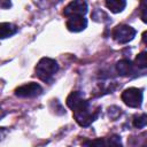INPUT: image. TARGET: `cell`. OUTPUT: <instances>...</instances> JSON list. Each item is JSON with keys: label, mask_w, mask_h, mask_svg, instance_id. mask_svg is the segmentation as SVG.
Here are the masks:
<instances>
[{"label": "cell", "mask_w": 147, "mask_h": 147, "mask_svg": "<svg viewBox=\"0 0 147 147\" xmlns=\"http://www.w3.org/2000/svg\"><path fill=\"white\" fill-rule=\"evenodd\" d=\"M42 93V87L34 82L26 83L24 85L18 86L15 90V95L18 98H34Z\"/></svg>", "instance_id": "5"}, {"label": "cell", "mask_w": 147, "mask_h": 147, "mask_svg": "<svg viewBox=\"0 0 147 147\" xmlns=\"http://www.w3.org/2000/svg\"><path fill=\"white\" fill-rule=\"evenodd\" d=\"M106 7L111 11V13H121L124 10V8L126 7V1L124 0H108L106 1Z\"/></svg>", "instance_id": "11"}, {"label": "cell", "mask_w": 147, "mask_h": 147, "mask_svg": "<svg viewBox=\"0 0 147 147\" xmlns=\"http://www.w3.org/2000/svg\"><path fill=\"white\" fill-rule=\"evenodd\" d=\"M87 2L83 1V0H75V1H70L63 9V15L65 17H70V16H76V15H82L84 16L87 13Z\"/></svg>", "instance_id": "6"}, {"label": "cell", "mask_w": 147, "mask_h": 147, "mask_svg": "<svg viewBox=\"0 0 147 147\" xmlns=\"http://www.w3.org/2000/svg\"><path fill=\"white\" fill-rule=\"evenodd\" d=\"M17 30L18 28L13 23H8V22L0 23V39H5L14 36L17 32Z\"/></svg>", "instance_id": "10"}, {"label": "cell", "mask_w": 147, "mask_h": 147, "mask_svg": "<svg viewBox=\"0 0 147 147\" xmlns=\"http://www.w3.org/2000/svg\"><path fill=\"white\" fill-rule=\"evenodd\" d=\"M122 101L131 108H139L144 100V92L141 88L129 87L122 92Z\"/></svg>", "instance_id": "3"}, {"label": "cell", "mask_w": 147, "mask_h": 147, "mask_svg": "<svg viewBox=\"0 0 147 147\" xmlns=\"http://www.w3.org/2000/svg\"><path fill=\"white\" fill-rule=\"evenodd\" d=\"M57 70H59L57 62L51 57L40 59L34 68L36 76L42 82H49L53 78V76L57 72Z\"/></svg>", "instance_id": "1"}, {"label": "cell", "mask_w": 147, "mask_h": 147, "mask_svg": "<svg viewBox=\"0 0 147 147\" xmlns=\"http://www.w3.org/2000/svg\"><path fill=\"white\" fill-rule=\"evenodd\" d=\"M105 147H123L121 137L117 134H113V136L108 137L105 140Z\"/></svg>", "instance_id": "12"}, {"label": "cell", "mask_w": 147, "mask_h": 147, "mask_svg": "<svg viewBox=\"0 0 147 147\" xmlns=\"http://www.w3.org/2000/svg\"><path fill=\"white\" fill-rule=\"evenodd\" d=\"M72 113H74V117H75L76 122L83 127H86L90 124H92V122H94L98 116V111L92 110V108L90 107V103L87 101H85L78 108L72 110Z\"/></svg>", "instance_id": "2"}, {"label": "cell", "mask_w": 147, "mask_h": 147, "mask_svg": "<svg viewBox=\"0 0 147 147\" xmlns=\"http://www.w3.org/2000/svg\"><path fill=\"white\" fill-rule=\"evenodd\" d=\"M136 67L140 68V69H145L147 67V60H146V52H141L137 55L136 60H134V63H133Z\"/></svg>", "instance_id": "13"}, {"label": "cell", "mask_w": 147, "mask_h": 147, "mask_svg": "<svg viewBox=\"0 0 147 147\" xmlns=\"http://www.w3.org/2000/svg\"><path fill=\"white\" fill-rule=\"evenodd\" d=\"M82 147H105V139L98 138L93 140H86L83 142Z\"/></svg>", "instance_id": "14"}, {"label": "cell", "mask_w": 147, "mask_h": 147, "mask_svg": "<svg viewBox=\"0 0 147 147\" xmlns=\"http://www.w3.org/2000/svg\"><path fill=\"white\" fill-rule=\"evenodd\" d=\"M116 70L121 76H131L134 74V64L130 60L123 59L116 63Z\"/></svg>", "instance_id": "8"}, {"label": "cell", "mask_w": 147, "mask_h": 147, "mask_svg": "<svg viewBox=\"0 0 147 147\" xmlns=\"http://www.w3.org/2000/svg\"><path fill=\"white\" fill-rule=\"evenodd\" d=\"M65 26L69 31L71 32H80L86 29L87 26V20L85 16L82 15H76V16H70L67 20Z\"/></svg>", "instance_id": "7"}, {"label": "cell", "mask_w": 147, "mask_h": 147, "mask_svg": "<svg viewBox=\"0 0 147 147\" xmlns=\"http://www.w3.org/2000/svg\"><path fill=\"white\" fill-rule=\"evenodd\" d=\"M147 123V116L146 114H141L140 116H136L134 119H133V125L138 129H141V127H145Z\"/></svg>", "instance_id": "15"}, {"label": "cell", "mask_w": 147, "mask_h": 147, "mask_svg": "<svg viewBox=\"0 0 147 147\" xmlns=\"http://www.w3.org/2000/svg\"><path fill=\"white\" fill-rule=\"evenodd\" d=\"M85 101H86V100H84L83 94H82L79 91H75V92H71V93L68 95V98H67V100H65V103H67V106H68L71 110H75V109L78 108L80 105H83Z\"/></svg>", "instance_id": "9"}, {"label": "cell", "mask_w": 147, "mask_h": 147, "mask_svg": "<svg viewBox=\"0 0 147 147\" xmlns=\"http://www.w3.org/2000/svg\"><path fill=\"white\" fill-rule=\"evenodd\" d=\"M136 33L137 31L132 26L126 24H119L114 28L111 32V37L118 44H127L129 41L133 40V38L136 37Z\"/></svg>", "instance_id": "4"}]
</instances>
